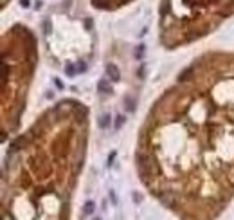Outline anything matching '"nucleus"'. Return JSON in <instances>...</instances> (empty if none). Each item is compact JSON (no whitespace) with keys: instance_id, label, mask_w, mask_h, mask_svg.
<instances>
[{"instance_id":"39448f33","label":"nucleus","mask_w":234,"mask_h":220,"mask_svg":"<svg viewBox=\"0 0 234 220\" xmlns=\"http://www.w3.org/2000/svg\"><path fill=\"white\" fill-rule=\"evenodd\" d=\"M130 2L132 0H92V5L98 9H103V11H114V9H119Z\"/></svg>"},{"instance_id":"f257e3e1","label":"nucleus","mask_w":234,"mask_h":220,"mask_svg":"<svg viewBox=\"0 0 234 220\" xmlns=\"http://www.w3.org/2000/svg\"><path fill=\"white\" fill-rule=\"evenodd\" d=\"M142 186L176 220H216L234 199V52L198 56L139 130Z\"/></svg>"},{"instance_id":"423d86ee","label":"nucleus","mask_w":234,"mask_h":220,"mask_svg":"<svg viewBox=\"0 0 234 220\" xmlns=\"http://www.w3.org/2000/svg\"><path fill=\"white\" fill-rule=\"evenodd\" d=\"M22 5H23V7H27V5H29V0H22Z\"/></svg>"},{"instance_id":"7ed1b4c3","label":"nucleus","mask_w":234,"mask_h":220,"mask_svg":"<svg viewBox=\"0 0 234 220\" xmlns=\"http://www.w3.org/2000/svg\"><path fill=\"white\" fill-rule=\"evenodd\" d=\"M36 67V36L29 27L15 23L2 34V139L20 126Z\"/></svg>"},{"instance_id":"20e7f679","label":"nucleus","mask_w":234,"mask_h":220,"mask_svg":"<svg viewBox=\"0 0 234 220\" xmlns=\"http://www.w3.org/2000/svg\"><path fill=\"white\" fill-rule=\"evenodd\" d=\"M234 13V0H160L158 40L178 49L211 34Z\"/></svg>"},{"instance_id":"0eeeda50","label":"nucleus","mask_w":234,"mask_h":220,"mask_svg":"<svg viewBox=\"0 0 234 220\" xmlns=\"http://www.w3.org/2000/svg\"><path fill=\"white\" fill-rule=\"evenodd\" d=\"M7 2H9V0H2V7H5V5H7Z\"/></svg>"},{"instance_id":"f03ea898","label":"nucleus","mask_w":234,"mask_h":220,"mask_svg":"<svg viewBox=\"0 0 234 220\" xmlns=\"http://www.w3.org/2000/svg\"><path fill=\"white\" fill-rule=\"evenodd\" d=\"M88 134V108L61 99L13 141L2 166V220H70Z\"/></svg>"}]
</instances>
